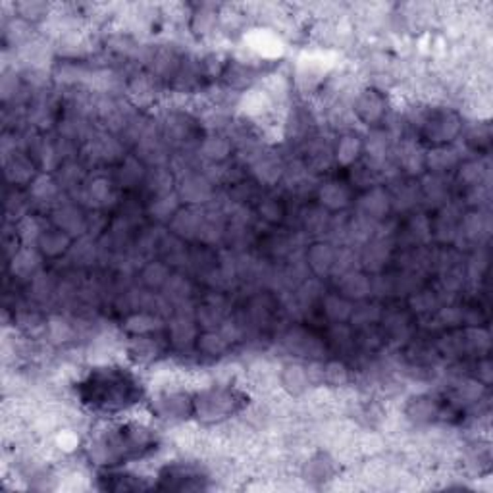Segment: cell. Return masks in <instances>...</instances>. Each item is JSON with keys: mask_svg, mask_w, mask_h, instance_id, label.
Here are the masks:
<instances>
[{"mask_svg": "<svg viewBox=\"0 0 493 493\" xmlns=\"http://www.w3.org/2000/svg\"><path fill=\"white\" fill-rule=\"evenodd\" d=\"M380 316V310L377 307H360V309H353L351 312V320L357 322V324H370Z\"/></svg>", "mask_w": 493, "mask_h": 493, "instance_id": "28", "label": "cell"}, {"mask_svg": "<svg viewBox=\"0 0 493 493\" xmlns=\"http://www.w3.org/2000/svg\"><path fill=\"white\" fill-rule=\"evenodd\" d=\"M210 193H212L210 182L201 175H187L179 185V199H184L185 203H204L210 197Z\"/></svg>", "mask_w": 493, "mask_h": 493, "instance_id": "6", "label": "cell"}, {"mask_svg": "<svg viewBox=\"0 0 493 493\" xmlns=\"http://www.w3.org/2000/svg\"><path fill=\"white\" fill-rule=\"evenodd\" d=\"M320 203L326 206L328 210H341L351 203V191L347 185L339 184V182H329L320 187Z\"/></svg>", "mask_w": 493, "mask_h": 493, "instance_id": "8", "label": "cell"}, {"mask_svg": "<svg viewBox=\"0 0 493 493\" xmlns=\"http://www.w3.org/2000/svg\"><path fill=\"white\" fill-rule=\"evenodd\" d=\"M457 162V153L447 146H435L434 153L426 156V164L432 172H443Z\"/></svg>", "mask_w": 493, "mask_h": 493, "instance_id": "16", "label": "cell"}, {"mask_svg": "<svg viewBox=\"0 0 493 493\" xmlns=\"http://www.w3.org/2000/svg\"><path fill=\"white\" fill-rule=\"evenodd\" d=\"M56 223H58L60 230H64L66 233L87 228V220L81 216L78 208H72V206H66V208H62V210L56 212Z\"/></svg>", "mask_w": 493, "mask_h": 493, "instance_id": "17", "label": "cell"}, {"mask_svg": "<svg viewBox=\"0 0 493 493\" xmlns=\"http://www.w3.org/2000/svg\"><path fill=\"white\" fill-rule=\"evenodd\" d=\"M459 127H461L459 118L454 116L453 112H439L435 116L426 118L422 131L430 143H434L435 146H443L459 133Z\"/></svg>", "mask_w": 493, "mask_h": 493, "instance_id": "3", "label": "cell"}, {"mask_svg": "<svg viewBox=\"0 0 493 493\" xmlns=\"http://www.w3.org/2000/svg\"><path fill=\"white\" fill-rule=\"evenodd\" d=\"M37 245L43 254L47 256H60L62 252H66L72 245V237L69 233L64 230H49V232H41L37 237Z\"/></svg>", "mask_w": 493, "mask_h": 493, "instance_id": "7", "label": "cell"}, {"mask_svg": "<svg viewBox=\"0 0 493 493\" xmlns=\"http://www.w3.org/2000/svg\"><path fill=\"white\" fill-rule=\"evenodd\" d=\"M91 391H95L97 399L91 401V405L98 406L102 410H116L120 406L131 403L129 399L133 395V382L126 374H120L108 368V372H97L91 376Z\"/></svg>", "mask_w": 493, "mask_h": 493, "instance_id": "1", "label": "cell"}, {"mask_svg": "<svg viewBox=\"0 0 493 493\" xmlns=\"http://www.w3.org/2000/svg\"><path fill=\"white\" fill-rule=\"evenodd\" d=\"M254 174L259 175L261 182H266V184H274L281 174V164L276 162L274 158H259L256 164L252 166Z\"/></svg>", "mask_w": 493, "mask_h": 493, "instance_id": "19", "label": "cell"}, {"mask_svg": "<svg viewBox=\"0 0 493 493\" xmlns=\"http://www.w3.org/2000/svg\"><path fill=\"white\" fill-rule=\"evenodd\" d=\"M185 397L182 393H166L156 401V410L162 418H177L185 415Z\"/></svg>", "mask_w": 493, "mask_h": 493, "instance_id": "13", "label": "cell"}, {"mask_svg": "<svg viewBox=\"0 0 493 493\" xmlns=\"http://www.w3.org/2000/svg\"><path fill=\"white\" fill-rule=\"evenodd\" d=\"M239 408V395L233 389L226 387H210L204 389L201 395L193 401V410L201 420L206 422H220Z\"/></svg>", "mask_w": 493, "mask_h": 493, "instance_id": "2", "label": "cell"}, {"mask_svg": "<svg viewBox=\"0 0 493 493\" xmlns=\"http://www.w3.org/2000/svg\"><path fill=\"white\" fill-rule=\"evenodd\" d=\"M199 347L203 349L206 355H218V353L226 351L228 343H226V339H223L222 336H218L216 331H210V333H206V336L199 341Z\"/></svg>", "mask_w": 493, "mask_h": 493, "instance_id": "25", "label": "cell"}, {"mask_svg": "<svg viewBox=\"0 0 493 493\" xmlns=\"http://www.w3.org/2000/svg\"><path fill=\"white\" fill-rule=\"evenodd\" d=\"M203 222V214H199L195 208H185L182 212H175L172 228L177 235L191 239V237H199Z\"/></svg>", "mask_w": 493, "mask_h": 493, "instance_id": "11", "label": "cell"}, {"mask_svg": "<svg viewBox=\"0 0 493 493\" xmlns=\"http://www.w3.org/2000/svg\"><path fill=\"white\" fill-rule=\"evenodd\" d=\"M360 151H362V145H360V141H358L357 137L355 135L341 137L338 143V149H336L338 162L345 166L353 164V162L358 158V155H360Z\"/></svg>", "mask_w": 493, "mask_h": 493, "instance_id": "14", "label": "cell"}, {"mask_svg": "<svg viewBox=\"0 0 493 493\" xmlns=\"http://www.w3.org/2000/svg\"><path fill=\"white\" fill-rule=\"evenodd\" d=\"M324 312L331 322H345V320L351 318V312H353V307H351V300L345 299L343 295H328L324 299Z\"/></svg>", "mask_w": 493, "mask_h": 493, "instance_id": "12", "label": "cell"}, {"mask_svg": "<svg viewBox=\"0 0 493 493\" xmlns=\"http://www.w3.org/2000/svg\"><path fill=\"white\" fill-rule=\"evenodd\" d=\"M468 143H470V145L474 143V149H478V151H485V149L490 146V143H492L490 126H478V129H474L472 133H470Z\"/></svg>", "mask_w": 493, "mask_h": 493, "instance_id": "26", "label": "cell"}, {"mask_svg": "<svg viewBox=\"0 0 493 493\" xmlns=\"http://www.w3.org/2000/svg\"><path fill=\"white\" fill-rule=\"evenodd\" d=\"M191 339H193V322L185 320L184 316L174 320V324H172V343L182 347V345L191 343Z\"/></svg>", "mask_w": 493, "mask_h": 493, "instance_id": "21", "label": "cell"}, {"mask_svg": "<svg viewBox=\"0 0 493 493\" xmlns=\"http://www.w3.org/2000/svg\"><path fill=\"white\" fill-rule=\"evenodd\" d=\"M177 212V203H175V197L170 195H158V199L153 204V214L156 218H174Z\"/></svg>", "mask_w": 493, "mask_h": 493, "instance_id": "24", "label": "cell"}, {"mask_svg": "<svg viewBox=\"0 0 493 493\" xmlns=\"http://www.w3.org/2000/svg\"><path fill=\"white\" fill-rule=\"evenodd\" d=\"M232 151V145L230 141H226L223 137H208L201 145V153L203 156H206L208 160H214V162H222L228 158Z\"/></svg>", "mask_w": 493, "mask_h": 493, "instance_id": "15", "label": "cell"}, {"mask_svg": "<svg viewBox=\"0 0 493 493\" xmlns=\"http://www.w3.org/2000/svg\"><path fill=\"white\" fill-rule=\"evenodd\" d=\"M355 110H357V116L370 126V124H376V122H380V120L384 118L386 102H384V97H382L377 91L368 89V91H364V93L357 98Z\"/></svg>", "mask_w": 493, "mask_h": 493, "instance_id": "4", "label": "cell"}, {"mask_svg": "<svg viewBox=\"0 0 493 493\" xmlns=\"http://www.w3.org/2000/svg\"><path fill=\"white\" fill-rule=\"evenodd\" d=\"M389 197L387 193H384L382 189H372V191H368L362 199H360V212L364 218L368 220H380V218H384L389 210Z\"/></svg>", "mask_w": 493, "mask_h": 493, "instance_id": "9", "label": "cell"}, {"mask_svg": "<svg viewBox=\"0 0 493 493\" xmlns=\"http://www.w3.org/2000/svg\"><path fill=\"white\" fill-rule=\"evenodd\" d=\"M37 264H39V256L35 252L20 251L18 254H14L12 268H14V274H18V276H30L37 268Z\"/></svg>", "mask_w": 493, "mask_h": 493, "instance_id": "20", "label": "cell"}, {"mask_svg": "<svg viewBox=\"0 0 493 493\" xmlns=\"http://www.w3.org/2000/svg\"><path fill=\"white\" fill-rule=\"evenodd\" d=\"M120 175H122V184L126 185L137 184L139 177H141V166H137L133 160H127L126 164H124V168H122Z\"/></svg>", "mask_w": 493, "mask_h": 493, "instance_id": "29", "label": "cell"}, {"mask_svg": "<svg viewBox=\"0 0 493 493\" xmlns=\"http://www.w3.org/2000/svg\"><path fill=\"white\" fill-rule=\"evenodd\" d=\"M339 289L341 295L349 300H362L366 299L368 295L372 293V283L368 280L364 274H358V272H347L341 276V283H339Z\"/></svg>", "mask_w": 493, "mask_h": 493, "instance_id": "5", "label": "cell"}, {"mask_svg": "<svg viewBox=\"0 0 493 493\" xmlns=\"http://www.w3.org/2000/svg\"><path fill=\"white\" fill-rule=\"evenodd\" d=\"M387 259V249L384 247V241H374L372 245H368L366 254H364V262H366V268L370 270H380Z\"/></svg>", "mask_w": 493, "mask_h": 493, "instance_id": "22", "label": "cell"}, {"mask_svg": "<svg viewBox=\"0 0 493 493\" xmlns=\"http://www.w3.org/2000/svg\"><path fill=\"white\" fill-rule=\"evenodd\" d=\"M6 175L10 179L12 184H28L31 177H33V166L25 160V158H12V162L8 164V170H6Z\"/></svg>", "mask_w": 493, "mask_h": 493, "instance_id": "18", "label": "cell"}, {"mask_svg": "<svg viewBox=\"0 0 493 493\" xmlns=\"http://www.w3.org/2000/svg\"><path fill=\"white\" fill-rule=\"evenodd\" d=\"M336 254L338 252L331 249V245L328 243H316L310 247L309 254H307V262L312 268L314 274L324 276L329 270H333V264H336Z\"/></svg>", "mask_w": 493, "mask_h": 493, "instance_id": "10", "label": "cell"}, {"mask_svg": "<svg viewBox=\"0 0 493 493\" xmlns=\"http://www.w3.org/2000/svg\"><path fill=\"white\" fill-rule=\"evenodd\" d=\"M261 216L268 222H280L283 216V206L274 199H268L261 204Z\"/></svg>", "mask_w": 493, "mask_h": 493, "instance_id": "27", "label": "cell"}, {"mask_svg": "<svg viewBox=\"0 0 493 493\" xmlns=\"http://www.w3.org/2000/svg\"><path fill=\"white\" fill-rule=\"evenodd\" d=\"M170 280L168 270L162 264H149L145 270H143V281H145L149 287H162L166 285V281Z\"/></svg>", "mask_w": 493, "mask_h": 493, "instance_id": "23", "label": "cell"}]
</instances>
